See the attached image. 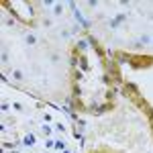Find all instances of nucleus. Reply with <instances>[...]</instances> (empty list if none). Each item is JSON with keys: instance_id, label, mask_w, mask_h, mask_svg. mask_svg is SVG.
<instances>
[{"instance_id": "2", "label": "nucleus", "mask_w": 153, "mask_h": 153, "mask_svg": "<svg viewBox=\"0 0 153 153\" xmlns=\"http://www.w3.org/2000/svg\"><path fill=\"white\" fill-rule=\"evenodd\" d=\"M125 21H127V16H125V14H117V16L110 21V29H118V27L125 23Z\"/></svg>"}, {"instance_id": "5", "label": "nucleus", "mask_w": 153, "mask_h": 153, "mask_svg": "<svg viewBox=\"0 0 153 153\" xmlns=\"http://www.w3.org/2000/svg\"><path fill=\"white\" fill-rule=\"evenodd\" d=\"M12 78H14L16 82H23V78H25L23 70H12Z\"/></svg>"}, {"instance_id": "6", "label": "nucleus", "mask_w": 153, "mask_h": 153, "mask_svg": "<svg viewBox=\"0 0 153 153\" xmlns=\"http://www.w3.org/2000/svg\"><path fill=\"white\" fill-rule=\"evenodd\" d=\"M12 108H14L16 112H23V110H25V104H23V102H12Z\"/></svg>"}, {"instance_id": "9", "label": "nucleus", "mask_w": 153, "mask_h": 153, "mask_svg": "<svg viewBox=\"0 0 153 153\" xmlns=\"http://www.w3.org/2000/svg\"><path fill=\"white\" fill-rule=\"evenodd\" d=\"M2 63H8V51H2Z\"/></svg>"}, {"instance_id": "4", "label": "nucleus", "mask_w": 153, "mask_h": 153, "mask_svg": "<svg viewBox=\"0 0 153 153\" xmlns=\"http://www.w3.org/2000/svg\"><path fill=\"white\" fill-rule=\"evenodd\" d=\"M51 12H53V16H61V12H63V4H53Z\"/></svg>"}, {"instance_id": "7", "label": "nucleus", "mask_w": 153, "mask_h": 153, "mask_svg": "<svg viewBox=\"0 0 153 153\" xmlns=\"http://www.w3.org/2000/svg\"><path fill=\"white\" fill-rule=\"evenodd\" d=\"M10 108H12V106H10V102H2V106H0V110H2V112H8Z\"/></svg>"}, {"instance_id": "3", "label": "nucleus", "mask_w": 153, "mask_h": 153, "mask_svg": "<svg viewBox=\"0 0 153 153\" xmlns=\"http://www.w3.org/2000/svg\"><path fill=\"white\" fill-rule=\"evenodd\" d=\"M25 43H27V45H37L39 39H37L35 33H27V35H25Z\"/></svg>"}, {"instance_id": "10", "label": "nucleus", "mask_w": 153, "mask_h": 153, "mask_svg": "<svg viewBox=\"0 0 153 153\" xmlns=\"http://www.w3.org/2000/svg\"><path fill=\"white\" fill-rule=\"evenodd\" d=\"M151 47H153V43H151Z\"/></svg>"}, {"instance_id": "8", "label": "nucleus", "mask_w": 153, "mask_h": 153, "mask_svg": "<svg viewBox=\"0 0 153 153\" xmlns=\"http://www.w3.org/2000/svg\"><path fill=\"white\" fill-rule=\"evenodd\" d=\"M51 61H53V63H59V61H61V57H59V53H51Z\"/></svg>"}, {"instance_id": "1", "label": "nucleus", "mask_w": 153, "mask_h": 153, "mask_svg": "<svg viewBox=\"0 0 153 153\" xmlns=\"http://www.w3.org/2000/svg\"><path fill=\"white\" fill-rule=\"evenodd\" d=\"M153 43V35L151 33H141V35L137 37V45L139 47H149Z\"/></svg>"}]
</instances>
